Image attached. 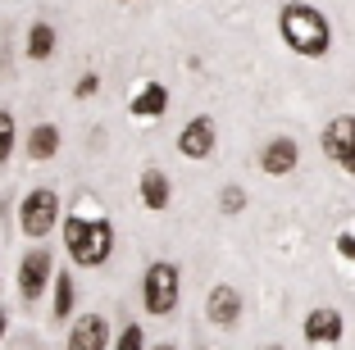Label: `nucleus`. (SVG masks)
Wrapping results in <instances>:
<instances>
[{"instance_id": "18", "label": "nucleus", "mask_w": 355, "mask_h": 350, "mask_svg": "<svg viewBox=\"0 0 355 350\" xmlns=\"http://www.w3.org/2000/svg\"><path fill=\"white\" fill-rule=\"evenodd\" d=\"M219 209L223 214H241V209H246V191H241V186H223L219 191Z\"/></svg>"}, {"instance_id": "6", "label": "nucleus", "mask_w": 355, "mask_h": 350, "mask_svg": "<svg viewBox=\"0 0 355 350\" xmlns=\"http://www.w3.org/2000/svg\"><path fill=\"white\" fill-rule=\"evenodd\" d=\"M301 332H305V341H310V346H337V341H342V332H346V319L337 314L333 305H319V309H310V314H305Z\"/></svg>"}, {"instance_id": "7", "label": "nucleus", "mask_w": 355, "mask_h": 350, "mask_svg": "<svg viewBox=\"0 0 355 350\" xmlns=\"http://www.w3.org/2000/svg\"><path fill=\"white\" fill-rule=\"evenodd\" d=\"M51 278H55V259L46 255V250H28L23 264H19V296L23 300H37Z\"/></svg>"}, {"instance_id": "16", "label": "nucleus", "mask_w": 355, "mask_h": 350, "mask_svg": "<svg viewBox=\"0 0 355 350\" xmlns=\"http://www.w3.org/2000/svg\"><path fill=\"white\" fill-rule=\"evenodd\" d=\"M73 300H78L73 278H69V273H55V319H60V323L73 314Z\"/></svg>"}, {"instance_id": "20", "label": "nucleus", "mask_w": 355, "mask_h": 350, "mask_svg": "<svg viewBox=\"0 0 355 350\" xmlns=\"http://www.w3.org/2000/svg\"><path fill=\"white\" fill-rule=\"evenodd\" d=\"M337 255L355 264V232H337Z\"/></svg>"}, {"instance_id": "12", "label": "nucleus", "mask_w": 355, "mask_h": 350, "mask_svg": "<svg viewBox=\"0 0 355 350\" xmlns=\"http://www.w3.org/2000/svg\"><path fill=\"white\" fill-rule=\"evenodd\" d=\"M164 110H168V87L164 82H141V91H132V100H128L132 119H159Z\"/></svg>"}, {"instance_id": "2", "label": "nucleus", "mask_w": 355, "mask_h": 350, "mask_svg": "<svg viewBox=\"0 0 355 350\" xmlns=\"http://www.w3.org/2000/svg\"><path fill=\"white\" fill-rule=\"evenodd\" d=\"M64 241H69V255L78 264H105L114 255V223L105 214H69L64 223Z\"/></svg>"}, {"instance_id": "22", "label": "nucleus", "mask_w": 355, "mask_h": 350, "mask_svg": "<svg viewBox=\"0 0 355 350\" xmlns=\"http://www.w3.org/2000/svg\"><path fill=\"white\" fill-rule=\"evenodd\" d=\"M150 350H178V346H168V341H159V346H150Z\"/></svg>"}, {"instance_id": "24", "label": "nucleus", "mask_w": 355, "mask_h": 350, "mask_svg": "<svg viewBox=\"0 0 355 350\" xmlns=\"http://www.w3.org/2000/svg\"><path fill=\"white\" fill-rule=\"evenodd\" d=\"M269 350H282V346H269Z\"/></svg>"}, {"instance_id": "13", "label": "nucleus", "mask_w": 355, "mask_h": 350, "mask_svg": "<svg viewBox=\"0 0 355 350\" xmlns=\"http://www.w3.org/2000/svg\"><path fill=\"white\" fill-rule=\"evenodd\" d=\"M137 191H141V205L146 209H168V200H173V186H168V173H159V168H146L141 173V182H137Z\"/></svg>"}, {"instance_id": "21", "label": "nucleus", "mask_w": 355, "mask_h": 350, "mask_svg": "<svg viewBox=\"0 0 355 350\" xmlns=\"http://www.w3.org/2000/svg\"><path fill=\"white\" fill-rule=\"evenodd\" d=\"M96 87H101V78H96V73H83V82H78V96H96Z\"/></svg>"}, {"instance_id": "14", "label": "nucleus", "mask_w": 355, "mask_h": 350, "mask_svg": "<svg viewBox=\"0 0 355 350\" xmlns=\"http://www.w3.org/2000/svg\"><path fill=\"white\" fill-rule=\"evenodd\" d=\"M55 150H60V128L55 123H37L28 132V159L46 164V159H55Z\"/></svg>"}, {"instance_id": "9", "label": "nucleus", "mask_w": 355, "mask_h": 350, "mask_svg": "<svg viewBox=\"0 0 355 350\" xmlns=\"http://www.w3.org/2000/svg\"><path fill=\"white\" fill-rule=\"evenodd\" d=\"M205 314L214 328H232V323L241 319V291L228 287V282H219V287H209L205 296Z\"/></svg>"}, {"instance_id": "8", "label": "nucleus", "mask_w": 355, "mask_h": 350, "mask_svg": "<svg viewBox=\"0 0 355 350\" xmlns=\"http://www.w3.org/2000/svg\"><path fill=\"white\" fill-rule=\"evenodd\" d=\"M114 346V332H110V319L105 314H83L69 328V350H105Z\"/></svg>"}, {"instance_id": "11", "label": "nucleus", "mask_w": 355, "mask_h": 350, "mask_svg": "<svg viewBox=\"0 0 355 350\" xmlns=\"http://www.w3.org/2000/svg\"><path fill=\"white\" fill-rule=\"evenodd\" d=\"M296 159H301V146H296L292 137H273V141L260 150V168L269 177H287L296 168Z\"/></svg>"}, {"instance_id": "15", "label": "nucleus", "mask_w": 355, "mask_h": 350, "mask_svg": "<svg viewBox=\"0 0 355 350\" xmlns=\"http://www.w3.org/2000/svg\"><path fill=\"white\" fill-rule=\"evenodd\" d=\"M28 55L32 60H51L55 55V28L51 23H32L28 28Z\"/></svg>"}, {"instance_id": "10", "label": "nucleus", "mask_w": 355, "mask_h": 350, "mask_svg": "<svg viewBox=\"0 0 355 350\" xmlns=\"http://www.w3.org/2000/svg\"><path fill=\"white\" fill-rule=\"evenodd\" d=\"M178 150H182V159H209V155H214V123H209L205 114L191 119V123L178 132Z\"/></svg>"}, {"instance_id": "23", "label": "nucleus", "mask_w": 355, "mask_h": 350, "mask_svg": "<svg viewBox=\"0 0 355 350\" xmlns=\"http://www.w3.org/2000/svg\"><path fill=\"white\" fill-rule=\"evenodd\" d=\"M5 323H10V319H5V309H0V337H5Z\"/></svg>"}, {"instance_id": "19", "label": "nucleus", "mask_w": 355, "mask_h": 350, "mask_svg": "<svg viewBox=\"0 0 355 350\" xmlns=\"http://www.w3.org/2000/svg\"><path fill=\"white\" fill-rule=\"evenodd\" d=\"M10 150H14V114L0 110V164L10 159Z\"/></svg>"}, {"instance_id": "3", "label": "nucleus", "mask_w": 355, "mask_h": 350, "mask_svg": "<svg viewBox=\"0 0 355 350\" xmlns=\"http://www.w3.org/2000/svg\"><path fill=\"white\" fill-rule=\"evenodd\" d=\"M178 296H182L178 264H168V259H155V264L146 268V278H141V300H146V309L155 314V319H164V314H173Z\"/></svg>"}, {"instance_id": "4", "label": "nucleus", "mask_w": 355, "mask_h": 350, "mask_svg": "<svg viewBox=\"0 0 355 350\" xmlns=\"http://www.w3.org/2000/svg\"><path fill=\"white\" fill-rule=\"evenodd\" d=\"M55 218H60V196H55L51 186H37V191H28L19 205V227L28 232V237H46L55 227Z\"/></svg>"}, {"instance_id": "1", "label": "nucleus", "mask_w": 355, "mask_h": 350, "mask_svg": "<svg viewBox=\"0 0 355 350\" xmlns=\"http://www.w3.org/2000/svg\"><path fill=\"white\" fill-rule=\"evenodd\" d=\"M278 32H282V42L292 46L296 55H305V60H319V55H328V46H333L328 19L314 10V5H305V0H287L278 10Z\"/></svg>"}, {"instance_id": "17", "label": "nucleus", "mask_w": 355, "mask_h": 350, "mask_svg": "<svg viewBox=\"0 0 355 350\" xmlns=\"http://www.w3.org/2000/svg\"><path fill=\"white\" fill-rule=\"evenodd\" d=\"M114 350H146V332H141V323H128V328L114 337Z\"/></svg>"}, {"instance_id": "5", "label": "nucleus", "mask_w": 355, "mask_h": 350, "mask_svg": "<svg viewBox=\"0 0 355 350\" xmlns=\"http://www.w3.org/2000/svg\"><path fill=\"white\" fill-rule=\"evenodd\" d=\"M324 155L328 159H337V168L342 173H355V114H337L333 123L324 128Z\"/></svg>"}]
</instances>
